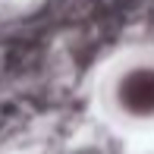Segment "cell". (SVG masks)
I'll use <instances>...</instances> for the list:
<instances>
[{"label":"cell","mask_w":154,"mask_h":154,"mask_svg":"<svg viewBox=\"0 0 154 154\" xmlns=\"http://www.w3.org/2000/svg\"><path fill=\"white\" fill-rule=\"evenodd\" d=\"M120 104L129 113H154V69H132L120 85Z\"/></svg>","instance_id":"1"}]
</instances>
